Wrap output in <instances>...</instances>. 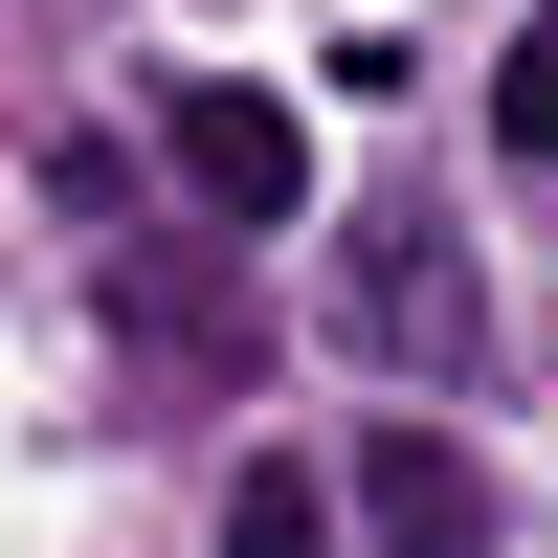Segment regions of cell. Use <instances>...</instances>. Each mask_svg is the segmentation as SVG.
<instances>
[{"mask_svg": "<svg viewBox=\"0 0 558 558\" xmlns=\"http://www.w3.org/2000/svg\"><path fill=\"white\" fill-rule=\"evenodd\" d=\"M157 157H179V202L246 223V246H268V223H313V134L268 112V89H223V68H179V89H157Z\"/></svg>", "mask_w": 558, "mask_h": 558, "instance_id": "6da1fadb", "label": "cell"}, {"mask_svg": "<svg viewBox=\"0 0 558 558\" xmlns=\"http://www.w3.org/2000/svg\"><path fill=\"white\" fill-rule=\"evenodd\" d=\"M357 536H380V558H492L514 514H492V470L447 425H357Z\"/></svg>", "mask_w": 558, "mask_h": 558, "instance_id": "7a4b0ae2", "label": "cell"}, {"mask_svg": "<svg viewBox=\"0 0 558 558\" xmlns=\"http://www.w3.org/2000/svg\"><path fill=\"white\" fill-rule=\"evenodd\" d=\"M357 357H402V380H425V357H470V246H447V223H357Z\"/></svg>", "mask_w": 558, "mask_h": 558, "instance_id": "3957f363", "label": "cell"}, {"mask_svg": "<svg viewBox=\"0 0 558 558\" xmlns=\"http://www.w3.org/2000/svg\"><path fill=\"white\" fill-rule=\"evenodd\" d=\"M492 134H514V157L558 179V0H536V23H514V68H492Z\"/></svg>", "mask_w": 558, "mask_h": 558, "instance_id": "277c9868", "label": "cell"}, {"mask_svg": "<svg viewBox=\"0 0 558 558\" xmlns=\"http://www.w3.org/2000/svg\"><path fill=\"white\" fill-rule=\"evenodd\" d=\"M313 536H336V514H313V470H246V492H223V558H313Z\"/></svg>", "mask_w": 558, "mask_h": 558, "instance_id": "5b68a950", "label": "cell"}]
</instances>
